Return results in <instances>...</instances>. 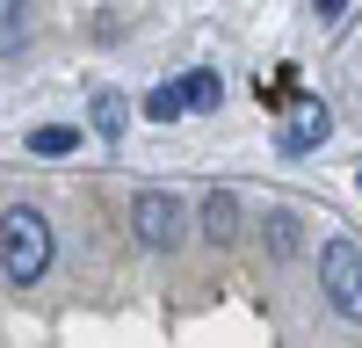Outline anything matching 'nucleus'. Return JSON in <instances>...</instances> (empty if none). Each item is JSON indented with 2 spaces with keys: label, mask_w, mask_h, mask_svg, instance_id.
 I'll return each mask as SVG.
<instances>
[{
  "label": "nucleus",
  "mask_w": 362,
  "mask_h": 348,
  "mask_svg": "<svg viewBox=\"0 0 362 348\" xmlns=\"http://www.w3.org/2000/svg\"><path fill=\"white\" fill-rule=\"evenodd\" d=\"M87 124H95V131H102V138L116 145V138H124V131H131V102H124V95H116V87H102V95H95V102H87Z\"/></svg>",
  "instance_id": "6"
},
{
  "label": "nucleus",
  "mask_w": 362,
  "mask_h": 348,
  "mask_svg": "<svg viewBox=\"0 0 362 348\" xmlns=\"http://www.w3.org/2000/svg\"><path fill=\"white\" fill-rule=\"evenodd\" d=\"M131 232H138L145 247H174L181 232H189L181 196H167V189H138V196H131Z\"/></svg>",
  "instance_id": "3"
},
{
  "label": "nucleus",
  "mask_w": 362,
  "mask_h": 348,
  "mask_svg": "<svg viewBox=\"0 0 362 348\" xmlns=\"http://www.w3.org/2000/svg\"><path fill=\"white\" fill-rule=\"evenodd\" d=\"M174 87H181V109H196V116H203V109H218V95H225L218 73H181Z\"/></svg>",
  "instance_id": "7"
},
{
  "label": "nucleus",
  "mask_w": 362,
  "mask_h": 348,
  "mask_svg": "<svg viewBox=\"0 0 362 348\" xmlns=\"http://www.w3.org/2000/svg\"><path fill=\"white\" fill-rule=\"evenodd\" d=\"M319 15H326V22H341V15H348V0H319Z\"/></svg>",
  "instance_id": "11"
},
{
  "label": "nucleus",
  "mask_w": 362,
  "mask_h": 348,
  "mask_svg": "<svg viewBox=\"0 0 362 348\" xmlns=\"http://www.w3.org/2000/svg\"><path fill=\"white\" fill-rule=\"evenodd\" d=\"M145 116H153V124H181V116H189V109H181V87L174 80L153 87V95H145Z\"/></svg>",
  "instance_id": "10"
},
{
  "label": "nucleus",
  "mask_w": 362,
  "mask_h": 348,
  "mask_svg": "<svg viewBox=\"0 0 362 348\" xmlns=\"http://www.w3.org/2000/svg\"><path fill=\"white\" fill-rule=\"evenodd\" d=\"M73 145H80V131H73V124H44V131H29V153H44V160L73 153Z\"/></svg>",
  "instance_id": "9"
},
{
  "label": "nucleus",
  "mask_w": 362,
  "mask_h": 348,
  "mask_svg": "<svg viewBox=\"0 0 362 348\" xmlns=\"http://www.w3.org/2000/svg\"><path fill=\"white\" fill-rule=\"evenodd\" d=\"M29 37V0H0V58H15Z\"/></svg>",
  "instance_id": "8"
},
{
  "label": "nucleus",
  "mask_w": 362,
  "mask_h": 348,
  "mask_svg": "<svg viewBox=\"0 0 362 348\" xmlns=\"http://www.w3.org/2000/svg\"><path fill=\"white\" fill-rule=\"evenodd\" d=\"M239 232H247L239 196H232V189H210V196H203V240H210V247H232Z\"/></svg>",
  "instance_id": "5"
},
{
  "label": "nucleus",
  "mask_w": 362,
  "mask_h": 348,
  "mask_svg": "<svg viewBox=\"0 0 362 348\" xmlns=\"http://www.w3.org/2000/svg\"><path fill=\"white\" fill-rule=\"evenodd\" d=\"M355 189H362V174H355Z\"/></svg>",
  "instance_id": "12"
},
{
  "label": "nucleus",
  "mask_w": 362,
  "mask_h": 348,
  "mask_svg": "<svg viewBox=\"0 0 362 348\" xmlns=\"http://www.w3.org/2000/svg\"><path fill=\"white\" fill-rule=\"evenodd\" d=\"M326 138H334V109H326L319 95H312V102H290V109H283V131H276V145H283L290 160H305L312 145H326Z\"/></svg>",
  "instance_id": "4"
},
{
  "label": "nucleus",
  "mask_w": 362,
  "mask_h": 348,
  "mask_svg": "<svg viewBox=\"0 0 362 348\" xmlns=\"http://www.w3.org/2000/svg\"><path fill=\"white\" fill-rule=\"evenodd\" d=\"M319 290L341 319H362V247L355 240H326L319 247Z\"/></svg>",
  "instance_id": "2"
},
{
  "label": "nucleus",
  "mask_w": 362,
  "mask_h": 348,
  "mask_svg": "<svg viewBox=\"0 0 362 348\" xmlns=\"http://www.w3.org/2000/svg\"><path fill=\"white\" fill-rule=\"evenodd\" d=\"M44 269H51V225H44V211H29V203L0 211V276H8L15 290H29Z\"/></svg>",
  "instance_id": "1"
}]
</instances>
